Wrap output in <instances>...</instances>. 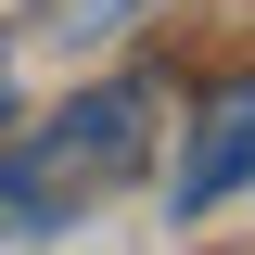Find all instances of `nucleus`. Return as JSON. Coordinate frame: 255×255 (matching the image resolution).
<instances>
[{"mask_svg": "<svg viewBox=\"0 0 255 255\" xmlns=\"http://www.w3.org/2000/svg\"><path fill=\"white\" fill-rule=\"evenodd\" d=\"M140 140H153V102H140V90H90V102H64L38 140H13V153H0V243L64 230V204H90L102 179H128V166H140Z\"/></svg>", "mask_w": 255, "mask_h": 255, "instance_id": "nucleus-1", "label": "nucleus"}, {"mask_svg": "<svg viewBox=\"0 0 255 255\" xmlns=\"http://www.w3.org/2000/svg\"><path fill=\"white\" fill-rule=\"evenodd\" d=\"M230 191H255V90H217V115H204V140L179 166V217H204Z\"/></svg>", "mask_w": 255, "mask_h": 255, "instance_id": "nucleus-2", "label": "nucleus"}, {"mask_svg": "<svg viewBox=\"0 0 255 255\" xmlns=\"http://www.w3.org/2000/svg\"><path fill=\"white\" fill-rule=\"evenodd\" d=\"M64 26H90V38H102V26H128V0H64Z\"/></svg>", "mask_w": 255, "mask_h": 255, "instance_id": "nucleus-3", "label": "nucleus"}, {"mask_svg": "<svg viewBox=\"0 0 255 255\" xmlns=\"http://www.w3.org/2000/svg\"><path fill=\"white\" fill-rule=\"evenodd\" d=\"M0 77H13V38H0Z\"/></svg>", "mask_w": 255, "mask_h": 255, "instance_id": "nucleus-4", "label": "nucleus"}]
</instances>
